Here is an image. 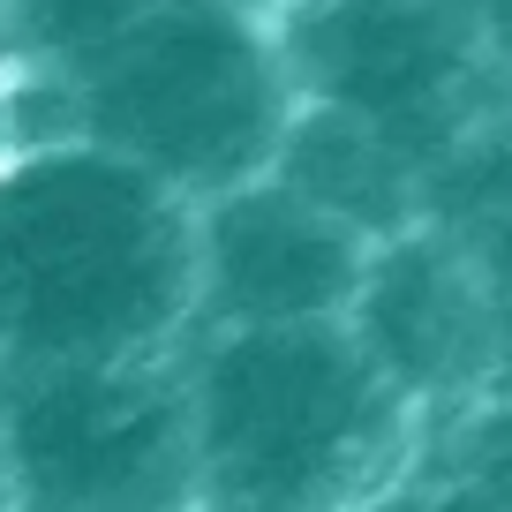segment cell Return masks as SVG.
Returning a JSON list of instances; mask_svg holds the SVG:
<instances>
[{
	"instance_id": "obj_1",
	"label": "cell",
	"mask_w": 512,
	"mask_h": 512,
	"mask_svg": "<svg viewBox=\"0 0 512 512\" xmlns=\"http://www.w3.org/2000/svg\"><path fill=\"white\" fill-rule=\"evenodd\" d=\"M196 324V211L91 144L0 159V377L174 362Z\"/></svg>"
},
{
	"instance_id": "obj_2",
	"label": "cell",
	"mask_w": 512,
	"mask_h": 512,
	"mask_svg": "<svg viewBox=\"0 0 512 512\" xmlns=\"http://www.w3.org/2000/svg\"><path fill=\"white\" fill-rule=\"evenodd\" d=\"M204 505L241 512H369L422 460L430 422L369 369L347 324L181 339Z\"/></svg>"
},
{
	"instance_id": "obj_3",
	"label": "cell",
	"mask_w": 512,
	"mask_h": 512,
	"mask_svg": "<svg viewBox=\"0 0 512 512\" xmlns=\"http://www.w3.org/2000/svg\"><path fill=\"white\" fill-rule=\"evenodd\" d=\"M53 83L68 98V144L136 166L189 211L264 181L294 121L272 23L234 0H174Z\"/></svg>"
},
{
	"instance_id": "obj_4",
	"label": "cell",
	"mask_w": 512,
	"mask_h": 512,
	"mask_svg": "<svg viewBox=\"0 0 512 512\" xmlns=\"http://www.w3.org/2000/svg\"><path fill=\"white\" fill-rule=\"evenodd\" d=\"M264 23L294 106L369 128L422 181L512 98L460 0H279Z\"/></svg>"
},
{
	"instance_id": "obj_5",
	"label": "cell",
	"mask_w": 512,
	"mask_h": 512,
	"mask_svg": "<svg viewBox=\"0 0 512 512\" xmlns=\"http://www.w3.org/2000/svg\"><path fill=\"white\" fill-rule=\"evenodd\" d=\"M0 512H204L181 362L0 377Z\"/></svg>"
},
{
	"instance_id": "obj_6",
	"label": "cell",
	"mask_w": 512,
	"mask_h": 512,
	"mask_svg": "<svg viewBox=\"0 0 512 512\" xmlns=\"http://www.w3.org/2000/svg\"><path fill=\"white\" fill-rule=\"evenodd\" d=\"M369 241L287 196L272 174L196 204V324L189 332H294L347 324Z\"/></svg>"
},
{
	"instance_id": "obj_7",
	"label": "cell",
	"mask_w": 512,
	"mask_h": 512,
	"mask_svg": "<svg viewBox=\"0 0 512 512\" xmlns=\"http://www.w3.org/2000/svg\"><path fill=\"white\" fill-rule=\"evenodd\" d=\"M347 339L422 422L460 415L497 392V317L482 302V279L460 241L430 226L369 249Z\"/></svg>"
},
{
	"instance_id": "obj_8",
	"label": "cell",
	"mask_w": 512,
	"mask_h": 512,
	"mask_svg": "<svg viewBox=\"0 0 512 512\" xmlns=\"http://www.w3.org/2000/svg\"><path fill=\"white\" fill-rule=\"evenodd\" d=\"M272 181L287 196H302L309 211H324L332 226H347L354 241H369V249L422 226V174L392 144H377L369 128L317 113V106H294Z\"/></svg>"
},
{
	"instance_id": "obj_9",
	"label": "cell",
	"mask_w": 512,
	"mask_h": 512,
	"mask_svg": "<svg viewBox=\"0 0 512 512\" xmlns=\"http://www.w3.org/2000/svg\"><path fill=\"white\" fill-rule=\"evenodd\" d=\"M159 8L174 0H0V31L16 61H31V76H76Z\"/></svg>"
},
{
	"instance_id": "obj_10",
	"label": "cell",
	"mask_w": 512,
	"mask_h": 512,
	"mask_svg": "<svg viewBox=\"0 0 512 512\" xmlns=\"http://www.w3.org/2000/svg\"><path fill=\"white\" fill-rule=\"evenodd\" d=\"M422 460L467 482L490 512H512V392H490L460 415H437L422 430Z\"/></svg>"
},
{
	"instance_id": "obj_11",
	"label": "cell",
	"mask_w": 512,
	"mask_h": 512,
	"mask_svg": "<svg viewBox=\"0 0 512 512\" xmlns=\"http://www.w3.org/2000/svg\"><path fill=\"white\" fill-rule=\"evenodd\" d=\"M467 264L482 279V302L497 317V392H512V204H497L475 234H460Z\"/></svg>"
},
{
	"instance_id": "obj_12",
	"label": "cell",
	"mask_w": 512,
	"mask_h": 512,
	"mask_svg": "<svg viewBox=\"0 0 512 512\" xmlns=\"http://www.w3.org/2000/svg\"><path fill=\"white\" fill-rule=\"evenodd\" d=\"M369 512H490L467 482H452L445 467H430V460H415V475L400 482V490H384Z\"/></svg>"
},
{
	"instance_id": "obj_13",
	"label": "cell",
	"mask_w": 512,
	"mask_h": 512,
	"mask_svg": "<svg viewBox=\"0 0 512 512\" xmlns=\"http://www.w3.org/2000/svg\"><path fill=\"white\" fill-rule=\"evenodd\" d=\"M460 8H467V23H475L482 53L497 61V76L512 83V0H460Z\"/></svg>"
},
{
	"instance_id": "obj_14",
	"label": "cell",
	"mask_w": 512,
	"mask_h": 512,
	"mask_svg": "<svg viewBox=\"0 0 512 512\" xmlns=\"http://www.w3.org/2000/svg\"><path fill=\"white\" fill-rule=\"evenodd\" d=\"M234 8H256V16H272V8H279V0H234Z\"/></svg>"
},
{
	"instance_id": "obj_15",
	"label": "cell",
	"mask_w": 512,
	"mask_h": 512,
	"mask_svg": "<svg viewBox=\"0 0 512 512\" xmlns=\"http://www.w3.org/2000/svg\"><path fill=\"white\" fill-rule=\"evenodd\" d=\"M204 512H241V505H204Z\"/></svg>"
},
{
	"instance_id": "obj_16",
	"label": "cell",
	"mask_w": 512,
	"mask_h": 512,
	"mask_svg": "<svg viewBox=\"0 0 512 512\" xmlns=\"http://www.w3.org/2000/svg\"><path fill=\"white\" fill-rule=\"evenodd\" d=\"M0 144H8V128H0Z\"/></svg>"
}]
</instances>
